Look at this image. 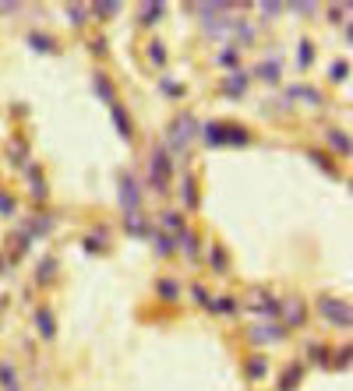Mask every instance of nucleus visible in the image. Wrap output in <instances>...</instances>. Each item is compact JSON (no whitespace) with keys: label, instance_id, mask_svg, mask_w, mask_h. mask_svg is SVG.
<instances>
[{"label":"nucleus","instance_id":"obj_1","mask_svg":"<svg viewBox=\"0 0 353 391\" xmlns=\"http://www.w3.org/2000/svg\"><path fill=\"white\" fill-rule=\"evenodd\" d=\"M198 138L212 148H223V145H247L251 141V131L244 124H226V120H209L205 127H198Z\"/></svg>","mask_w":353,"mask_h":391},{"label":"nucleus","instance_id":"obj_2","mask_svg":"<svg viewBox=\"0 0 353 391\" xmlns=\"http://www.w3.org/2000/svg\"><path fill=\"white\" fill-rule=\"evenodd\" d=\"M198 134V124L191 113H181L173 124H169V152H184V145Z\"/></svg>","mask_w":353,"mask_h":391},{"label":"nucleus","instance_id":"obj_3","mask_svg":"<svg viewBox=\"0 0 353 391\" xmlns=\"http://www.w3.org/2000/svg\"><path fill=\"white\" fill-rule=\"evenodd\" d=\"M138 205H141V183L134 180L131 169H124L120 173V208L127 215H138Z\"/></svg>","mask_w":353,"mask_h":391},{"label":"nucleus","instance_id":"obj_4","mask_svg":"<svg viewBox=\"0 0 353 391\" xmlns=\"http://www.w3.org/2000/svg\"><path fill=\"white\" fill-rule=\"evenodd\" d=\"M148 173H152V187H155L159 194H169V190H166V180H169V173H173V162H169V155H166L162 148L152 155V166H148Z\"/></svg>","mask_w":353,"mask_h":391},{"label":"nucleus","instance_id":"obj_5","mask_svg":"<svg viewBox=\"0 0 353 391\" xmlns=\"http://www.w3.org/2000/svg\"><path fill=\"white\" fill-rule=\"evenodd\" d=\"M318 311L335 325V328H349V307L342 304V300H332V297H321L318 300Z\"/></svg>","mask_w":353,"mask_h":391},{"label":"nucleus","instance_id":"obj_6","mask_svg":"<svg viewBox=\"0 0 353 391\" xmlns=\"http://www.w3.org/2000/svg\"><path fill=\"white\" fill-rule=\"evenodd\" d=\"M283 339H286L283 325H258V328H251V342L254 346H272V342H283Z\"/></svg>","mask_w":353,"mask_h":391},{"label":"nucleus","instance_id":"obj_7","mask_svg":"<svg viewBox=\"0 0 353 391\" xmlns=\"http://www.w3.org/2000/svg\"><path fill=\"white\" fill-rule=\"evenodd\" d=\"M110 110H113V124H117V131H120V138H124V141H134V124H131V117H127V110H124L120 103H110Z\"/></svg>","mask_w":353,"mask_h":391},{"label":"nucleus","instance_id":"obj_8","mask_svg":"<svg viewBox=\"0 0 353 391\" xmlns=\"http://www.w3.org/2000/svg\"><path fill=\"white\" fill-rule=\"evenodd\" d=\"M247 81H251V78H247L244 71H233V74H226V78H223V92H226V95H233V99H240V95L247 92Z\"/></svg>","mask_w":353,"mask_h":391},{"label":"nucleus","instance_id":"obj_9","mask_svg":"<svg viewBox=\"0 0 353 391\" xmlns=\"http://www.w3.org/2000/svg\"><path fill=\"white\" fill-rule=\"evenodd\" d=\"M251 311H254V314H265V318H276V314H279V304H276V300L269 297V292L261 289V292H254V304H251Z\"/></svg>","mask_w":353,"mask_h":391},{"label":"nucleus","instance_id":"obj_10","mask_svg":"<svg viewBox=\"0 0 353 391\" xmlns=\"http://www.w3.org/2000/svg\"><path fill=\"white\" fill-rule=\"evenodd\" d=\"M247 381L251 384H258V381H265V377H269V360H265V356H247Z\"/></svg>","mask_w":353,"mask_h":391},{"label":"nucleus","instance_id":"obj_11","mask_svg":"<svg viewBox=\"0 0 353 391\" xmlns=\"http://www.w3.org/2000/svg\"><path fill=\"white\" fill-rule=\"evenodd\" d=\"M36 325H39V335H43V339H53V335H57L53 314H50L46 307H36Z\"/></svg>","mask_w":353,"mask_h":391},{"label":"nucleus","instance_id":"obj_12","mask_svg":"<svg viewBox=\"0 0 353 391\" xmlns=\"http://www.w3.org/2000/svg\"><path fill=\"white\" fill-rule=\"evenodd\" d=\"M92 88H96V95H99V99H106V103H117V99H113V85H110V78H106L103 71H96V74H92Z\"/></svg>","mask_w":353,"mask_h":391},{"label":"nucleus","instance_id":"obj_13","mask_svg":"<svg viewBox=\"0 0 353 391\" xmlns=\"http://www.w3.org/2000/svg\"><path fill=\"white\" fill-rule=\"evenodd\" d=\"M283 314H286V321H290L293 328H300V325H304V318H307V311H304V304H300V300H286Z\"/></svg>","mask_w":353,"mask_h":391},{"label":"nucleus","instance_id":"obj_14","mask_svg":"<svg viewBox=\"0 0 353 391\" xmlns=\"http://www.w3.org/2000/svg\"><path fill=\"white\" fill-rule=\"evenodd\" d=\"M300 381H304V367H300V363H293V367L283 374V381H279V391H293Z\"/></svg>","mask_w":353,"mask_h":391},{"label":"nucleus","instance_id":"obj_15","mask_svg":"<svg viewBox=\"0 0 353 391\" xmlns=\"http://www.w3.org/2000/svg\"><path fill=\"white\" fill-rule=\"evenodd\" d=\"M258 78H261V81H269V85H276V81H279V60H265V64H258Z\"/></svg>","mask_w":353,"mask_h":391},{"label":"nucleus","instance_id":"obj_16","mask_svg":"<svg viewBox=\"0 0 353 391\" xmlns=\"http://www.w3.org/2000/svg\"><path fill=\"white\" fill-rule=\"evenodd\" d=\"M286 95H300V99H307V103L321 106V92H318V88H311V85H293Z\"/></svg>","mask_w":353,"mask_h":391},{"label":"nucleus","instance_id":"obj_17","mask_svg":"<svg viewBox=\"0 0 353 391\" xmlns=\"http://www.w3.org/2000/svg\"><path fill=\"white\" fill-rule=\"evenodd\" d=\"M29 43H32V46H39V53H57V39H53V36H46V32H32V36H29Z\"/></svg>","mask_w":353,"mask_h":391},{"label":"nucleus","instance_id":"obj_18","mask_svg":"<svg viewBox=\"0 0 353 391\" xmlns=\"http://www.w3.org/2000/svg\"><path fill=\"white\" fill-rule=\"evenodd\" d=\"M237 311H240V304H237L233 297H219V300H212V314H226V318H230V314H237Z\"/></svg>","mask_w":353,"mask_h":391},{"label":"nucleus","instance_id":"obj_19","mask_svg":"<svg viewBox=\"0 0 353 391\" xmlns=\"http://www.w3.org/2000/svg\"><path fill=\"white\" fill-rule=\"evenodd\" d=\"M159 297H162L166 304H176V297H181V285L169 282V278H162V282H159Z\"/></svg>","mask_w":353,"mask_h":391},{"label":"nucleus","instance_id":"obj_20","mask_svg":"<svg viewBox=\"0 0 353 391\" xmlns=\"http://www.w3.org/2000/svg\"><path fill=\"white\" fill-rule=\"evenodd\" d=\"M159 15H166V4H159V0H155V4L141 8V25H155V18H159Z\"/></svg>","mask_w":353,"mask_h":391},{"label":"nucleus","instance_id":"obj_21","mask_svg":"<svg viewBox=\"0 0 353 391\" xmlns=\"http://www.w3.org/2000/svg\"><path fill=\"white\" fill-rule=\"evenodd\" d=\"M155 254L159 257H173L176 254V240L173 236H155Z\"/></svg>","mask_w":353,"mask_h":391},{"label":"nucleus","instance_id":"obj_22","mask_svg":"<svg viewBox=\"0 0 353 391\" xmlns=\"http://www.w3.org/2000/svg\"><path fill=\"white\" fill-rule=\"evenodd\" d=\"M328 141H332V148H335L339 155H349V138H346L342 131H328Z\"/></svg>","mask_w":353,"mask_h":391},{"label":"nucleus","instance_id":"obj_23","mask_svg":"<svg viewBox=\"0 0 353 391\" xmlns=\"http://www.w3.org/2000/svg\"><path fill=\"white\" fill-rule=\"evenodd\" d=\"M29 176H32V198L43 205V201H46V183L39 180V169H29Z\"/></svg>","mask_w":353,"mask_h":391},{"label":"nucleus","instance_id":"obj_24","mask_svg":"<svg viewBox=\"0 0 353 391\" xmlns=\"http://www.w3.org/2000/svg\"><path fill=\"white\" fill-rule=\"evenodd\" d=\"M162 226H166V229H176V233H184V229H188L181 212H166V215H162Z\"/></svg>","mask_w":353,"mask_h":391},{"label":"nucleus","instance_id":"obj_25","mask_svg":"<svg viewBox=\"0 0 353 391\" xmlns=\"http://www.w3.org/2000/svg\"><path fill=\"white\" fill-rule=\"evenodd\" d=\"M307 360L325 367V363H328V349H325V346H318V342H311V346H307Z\"/></svg>","mask_w":353,"mask_h":391},{"label":"nucleus","instance_id":"obj_26","mask_svg":"<svg viewBox=\"0 0 353 391\" xmlns=\"http://www.w3.org/2000/svg\"><path fill=\"white\" fill-rule=\"evenodd\" d=\"M67 18H71V25H78V29H81V25H85V18H92V15H88V8L71 4V8H67Z\"/></svg>","mask_w":353,"mask_h":391},{"label":"nucleus","instance_id":"obj_27","mask_svg":"<svg viewBox=\"0 0 353 391\" xmlns=\"http://www.w3.org/2000/svg\"><path fill=\"white\" fill-rule=\"evenodd\" d=\"M191 297H195V304H198V307L212 311V292H205L202 285H195V289H191Z\"/></svg>","mask_w":353,"mask_h":391},{"label":"nucleus","instance_id":"obj_28","mask_svg":"<svg viewBox=\"0 0 353 391\" xmlns=\"http://www.w3.org/2000/svg\"><path fill=\"white\" fill-rule=\"evenodd\" d=\"M237 60H240V50H237V46H226V50L219 53V64H223V67H237Z\"/></svg>","mask_w":353,"mask_h":391},{"label":"nucleus","instance_id":"obj_29","mask_svg":"<svg viewBox=\"0 0 353 391\" xmlns=\"http://www.w3.org/2000/svg\"><path fill=\"white\" fill-rule=\"evenodd\" d=\"M53 271H57V261L53 257H46L43 264H39V282L46 285V282H53Z\"/></svg>","mask_w":353,"mask_h":391},{"label":"nucleus","instance_id":"obj_30","mask_svg":"<svg viewBox=\"0 0 353 391\" xmlns=\"http://www.w3.org/2000/svg\"><path fill=\"white\" fill-rule=\"evenodd\" d=\"M184 201H188V208H195V205H198V194H195V176H184Z\"/></svg>","mask_w":353,"mask_h":391},{"label":"nucleus","instance_id":"obj_31","mask_svg":"<svg viewBox=\"0 0 353 391\" xmlns=\"http://www.w3.org/2000/svg\"><path fill=\"white\" fill-rule=\"evenodd\" d=\"M0 384H4V391L15 388V367L11 363H0Z\"/></svg>","mask_w":353,"mask_h":391},{"label":"nucleus","instance_id":"obj_32","mask_svg":"<svg viewBox=\"0 0 353 391\" xmlns=\"http://www.w3.org/2000/svg\"><path fill=\"white\" fill-rule=\"evenodd\" d=\"M159 85H162V92H166V95H169V99H181V95H184V85H173V81H169V78H162V81H159Z\"/></svg>","mask_w":353,"mask_h":391},{"label":"nucleus","instance_id":"obj_33","mask_svg":"<svg viewBox=\"0 0 353 391\" xmlns=\"http://www.w3.org/2000/svg\"><path fill=\"white\" fill-rule=\"evenodd\" d=\"M311 159H314V166H321V169H325L328 176H339V169H335V166L328 162V155H318V152H311Z\"/></svg>","mask_w":353,"mask_h":391},{"label":"nucleus","instance_id":"obj_34","mask_svg":"<svg viewBox=\"0 0 353 391\" xmlns=\"http://www.w3.org/2000/svg\"><path fill=\"white\" fill-rule=\"evenodd\" d=\"M209 261H212V268H216V271H226V254H223V247H212Z\"/></svg>","mask_w":353,"mask_h":391},{"label":"nucleus","instance_id":"obj_35","mask_svg":"<svg viewBox=\"0 0 353 391\" xmlns=\"http://www.w3.org/2000/svg\"><path fill=\"white\" fill-rule=\"evenodd\" d=\"M346 74H349V64H342V60H335V64H332V81L339 85V81H346Z\"/></svg>","mask_w":353,"mask_h":391},{"label":"nucleus","instance_id":"obj_36","mask_svg":"<svg viewBox=\"0 0 353 391\" xmlns=\"http://www.w3.org/2000/svg\"><path fill=\"white\" fill-rule=\"evenodd\" d=\"M148 50H152V64H159V67H162V64H166V50H162V43H152Z\"/></svg>","mask_w":353,"mask_h":391},{"label":"nucleus","instance_id":"obj_37","mask_svg":"<svg viewBox=\"0 0 353 391\" xmlns=\"http://www.w3.org/2000/svg\"><path fill=\"white\" fill-rule=\"evenodd\" d=\"M311 50H314V46H311V43L304 39V43H300V67H307V64H311V57H314Z\"/></svg>","mask_w":353,"mask_h":391},{"label":"nucleus","instance_id":"obj_38","mask_svg":"<svg viewBox=\"0 0 353 391\" xmlns=\"http://www.w3.org/2000/svg\"><path fill=\"white\" fill-rule=\"evenodd\" d=\"M8 391H18V384H15V388H8Z\"/></svg>","mask_w":353,"mask_h":391}]
</instances>
